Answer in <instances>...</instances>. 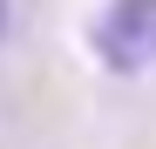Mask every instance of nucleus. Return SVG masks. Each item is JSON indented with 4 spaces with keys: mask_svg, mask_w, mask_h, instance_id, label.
<instances>
[{
    "mask_svg": "<svg viewBox=\"0 0 156 149\" xmlns=\"http://www.w3.org/2000/svg\"><path fill=\"white\" fill-rule=\"evenodd\" d=\"M88 47L109 74L156 68V0H102L88 20Z\"/></svg>",
    "mask_w": 156,
    "mask_h": 149,
    "instance_id": "1",
    "label": "nucleus"
},
{
    "mask_svg": "<svg viewBox=\"0 0 156 149\" xmlns=\"http://www.w3.org/2000/svg\"><path fill=\"white\" fill-rule=\"evenodd\" d=\"M0 34H7V0H0Z\"/></svg>",
    "mask_w": 156,
    "mask_h": 149,
    "instance_id": "2",
    "label": "nucleus"
}]
</instances>
